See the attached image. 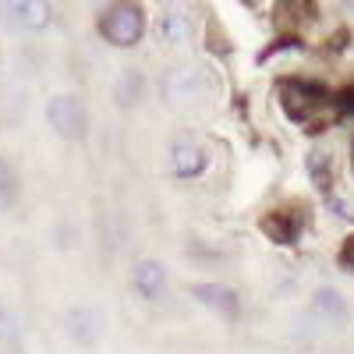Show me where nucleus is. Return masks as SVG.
<instances>
[{
  "mask_svg": "<svg viewBox=\"0 0 354 354\" xmlns=\"http://www.w3.org/2000/svg\"><path fill=\"white\" fill-rule=\"evenodd\" d=\"M145 32V11L138 4H113L100 15V36L113 46H135Z\"/></svg>",
  "mask_w": 354,
  "mask_h": 354,
  "instance_id": "nucleus-1",
  "label": "nucleus"
},
{
  "mask_svg": "<svg viewBox=\"0 0 354 354\" xmlns=\"http://www.w3.org/2000/svg\"><path fill=\"white\" fill-rule=\"evenodd\" d=\"M46 121L61 138L75 142L85 135V106L78 96H53L46 103Z\"/></svg>",
  "mask_w": 354,
  "mask_h": 354,
  "instance_id": "nucleus-2",
  "label": "nucleus"
},
{
  "mask_svg": "<svg viewBox=\"0 0 354 354\" xmlns=\"http://www.w3.org/2000/svg\"><path fill=\"white\" fill-rule=\"evenodd\" d=\"M192 298L202 301L205 308L220 312L223 319H238V312H241L238 290H230V287H223V283H195V287H192Z\"/></svg>",
  "mask_w": 354,
  "mask_h": 354,
  "instance_id": "nucleus-3",
  "label": "nucleus"
},
{
  "mask_svg": "<svg viewBox=\"0 0 354 354\" xmlns=\"http://www.w3.org/2000/svg\"><path fill=\"white\" fill-rule=\"evenodd\" d=\"M106 330V315L93 305H78L68 312V333L78 340V344H96Z\"/></svg>",
  "mask_w": 354,
  "mask_h": 354,
  "instance_id": "nucleus-4",
  "label": "nucleus"
},
{
  "mask_svg": "<svg viewBox=\"0 0 354 354\" xmlns=\"http://www.w3.org/2000/svg\"><path fill=\"white\" fill-rule=\"evenodd\" d=\"M205 163H209V156H205V149L198 142L192 138H177L174 149H170V167L177 177H198L205 170Z\"/></svg>",
  "mask_w": 354,
  "mask_h": 354,
  "instance_id": "nucleus-5",
  "label": "nucleus"
},
{
  "mask_svg": "<svg viewBox=\"0 0 354 354\" xmlns=\"http://www.w3.org/2000/svg\"><path fill=\"white\" fill-rule=\"evenodd\" d=\"M131 283H135V290L142 294V298H149V301L160 298L163 287H167V270H163V262H156V259H142V262H135Z\"/></svg>",
  "mask_w": 354,
  "mask_h": 354,
  "instance_id": "nucleus-6",
  "label": "nucleus"
},
{
  "mask_svg": "<svg viewBox=\"0 0 354 354\" xmlns=\"http://www.w3.org/2000/svg\"><path fill=\"white\" fill-rule=\"evenodd\" d=\"M262 234L270 241H277V245H294L298 241V234H301V216H290V213H266L262 216Z\"/></svg>",
  "mask_w": 354,
  "mask_h": 354,
  "instance_id": "nucleus-7",
  "label": "nucleus"
},
{
  "mask_svg": "<svg viewBox=\"0 0 354 354\" xmlns=\"http://www.w3.org/2000/svg\"><path fill=\"white\" fill-rule=\"evenodd\" d=\"M156 36H160V43H167V46L188 43V36H192V18H188L185 11H177V8L163 11L160 21H156Z\"/></svg>",
  "mask_w": 354,
  "mask_h": 354,
  "instance_id": "nucleus-8",
  "label": "nucleus"
},
{
  "mask_svg": "<svg viewBox=\"0 0 354 354\" xmlns=\"http://www.w3.org/2000/svg\"><path fill=\"white\" fill-rule=\"evenodd\" d=\"M312 312L322 315L326 322H333V326H344V319H347V305L337 290H319L312 298Z\"/></svg>",
  "mask_w": 354,
  "mask_h": 354,
  "instance_id": "nucleus-9",
  "label": "nucleus"
},
{
  "mask_svg": "<svg viewBox=\"0 0 354 354\" xmlns=\"http://www.w3.org/2000/svg\"><path fill=\"white\" fill-rule=\"evenodd\" d=\"M305 170H308V177H312L322 192L333 185V163H330V156L322 153V149H312V153L305 156Z\"/></svg>",
  "mask_w": 354,
  "mask_h": 354,
  "instance_id": "nucleus-10",
  "label": "nucleus"
},
{
  "mask_svg": "<svg viewBox=\"0 0 354 354\" xmlns=\"http://www.w3.org/2000/svg\"><path fill=\"white\" fill-rule=\"evenodd\" d=\"M11 11H15V18H18L21 25H28V28H46V25H50V8H46V4H15Z\"/></svg>",
  "mask_w": 354,
  "mask_h": 354,
  "instance_id": "nucleus-11",
  "label": "nucleus"
},
{
  "mask_svg": "<svg viewBox=\"0 0 354 354\" xmlns=\"http://www.w3.org/2000/svg\"><path fill=\"white\" fill-rule=\"evenodd\" d=\"M340 266L354 273V234H351V238L344 241V248H340Z\"/></svg>",
  "mask_w": 354,
  "mask_h": 354,
  "instance_id": "nucleus-12",
  "label": "nucleus"
},
{
  "mask_svg": "<svg viewBox=\"0 0 354 354\" xmlns=\"http://www.w3.org/2000/svg\"><path fill=\"white\" fill-rule=\"evenodd\" d=\"M340 113H347V117H354V88H344V93H340Z\"/></svg>",
  "mask_w": 354,
  "mask_h": 354,
  "instance_id": "nucleus-13",
  "label": "nucleus"
},
{
  "mask_svg": "<svg viewBox=\"0 0 354 354\" xmlns=\"http://www.w3.org/2000/svg\"><path fill=\"white\" fill-rule=\"evenodd\" d=\"M351 170H354V138H351Z\"/></svg>",
  "mask_w": 354,
  "mask_h": 354,
  "instance_id": "nucleus-14",
  "label": "nucleus"
}]
</instances>
